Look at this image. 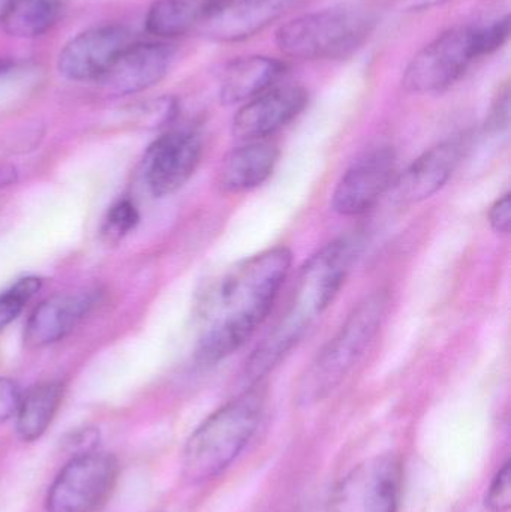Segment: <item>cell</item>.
<instances>
[{"instance_id": "1", "label": "cell", "mask_w": 511, "mask_h": 512, "mask_svg": "<svg viewBox=\"0 0 511 512\" xmlns=\"http://www.w3.org/2000/svg\"><path fill=\"white\" fill-rule=\"evenodd\" d=\"M293 255L284 246L249 256L228 268L207 294L195 357L215 364L242 348L269 315Z\"/></svg>"}, {"instance_id": "2", "label": "cell", "mask_w": 511, "mask_h": 512, "mask_svg": "<svg viewBox=\"0 0 511 512\" xmlns=\"http://www.w3.org/2000/svg\"><path fill=\"white\" fill-rule=\"evenodd\" d=\"M357 254L359 242L342 237L305 262L284 315L246 361L245 379L249 384H258L269 375L329 309L344 286Z\"/></svg>"}, {"instance_id": "3", "label": "cell", "mask_w": 511, "mask_h": 512, "mask_svg": "<svg viewBox=\"0 0 511 512\" xmlns=\"http://www.w3.org/2000/svg\"><path fill=\"white\" fill-rule=\"evenodd\" d=\"M263 409V391L252 387L213 412L186 442V480L203 483L222 474L257 432Z\"/></svg>"}, {"instance_id": "4", "label": "cell", "mask_w": 511, "mask_h": 512, "mask_svg": "<svg viewBox=\"0 0 511 512\" xmlns=\"http://www.w3.org/2000/svg\"><path fill=\"white\" fill-rule=\"evenodd\" d=\"M389 309V294L377 291L363 298L338 333L318 352L300 378L297 400L321 402L342 384L377 336Z\"/></svg>"}, {"instance_id": "5", "label": "cell", "mask_w": 511, "mask_h": 512, "mask_svg": "<svg viewBox=\"0 0 511 512\" xmlns=\"http://www.w3.org/2000/svg\"><path fill=\"white\" fill-rule=\"evenodd\" d=\"M374 26V12L366 6H335L282 24L276 44L282 53L297 59H341L356 51Z\"/></svg>"}, {"instance_id": "6", "label": "cell", "mask_w": 511, "mask_h": 512, "mask_svg": "<svg viewBox=\"0 0 511 512\" xmlns=\"http://www.w3.org/2000/svg\"><path fill=\"white\" fill-rule=\"evenodd\" d=\"M479 57L476 26L453 27L413 57L402 84L408 92L419 95L441 92L455 84Z\"/></svg>"}, {"instance_id": "7", "label": "cell", "mask_w": 511, "mask_h": 512, "mask_svg": "<svg viewBox=\"0 0 511 512\" xmlns=\"http://www.w3.org/2000/svg\"><path fill=\"white\" fill-rule=\"evenodd\" d=\"M401 493V460L383 454L365 460L342 478L326 512H398Z\"/></svg>"}, {"instance_id": "8", "label": "cell", "mask_w": 511, "mask_h": 512, "mask_svg": "<svg viewBox=\"0 0 511 512\" xmlns=\"http://www.w3.org/2000/svg\"><path fill=\"white\" fill-rule=\"evenodd\" d=\"M117 474L119 465L110 454L92 451L72 457L48 492L47 511H98L110 496Z\"/></svg>"}, {"instance_id": "9", "label": "cell", "mask_w": 511, "mask_h": 512, "mask_svg": "<svg viewBox=\"0 0 511 512\" xmlns=\"http://www.w3.org/2000/svg\"><path fill=\"white\" fill-rule=\"evenodd\" d=\"M303 0H207L198 27L207 38L237 42L257 35Z\"/></svg>"}, {"instance_id": "10", "label": "cell", "mask_w": 511, "mask_h": 512, "mask_svg": "<svg viewBox=\"0 0 511 512\" xmlns=\"http://www.w3.org/2000/svg\"><path fill=\"white\" fill-rule=\"evenodd\" d=\"M395 171V153L389 147L366 153L342 174L333 191V210L348 218L365 215L392 188Z\"/></svg>"}, {"instance_id": "11", "label": "cell", "mask_w": 511, "mask_h": 512, "mask_svg": "<svg viewBox=\"0 0 511 512\" xmlns=\"http://www.w3.org/2000/svg\"><path fill=\"white\" fill-rule=\"evenodd\" d=\"M131 44V32L126 27L119 24L93 27L65 45L59 56L60 74L72 81H99Z\"/></svg>"}, {"instance_id": "12", "label": "cell", "mask_w": 511, "mask_h": 512, "mask_svg": "<svg viewBox=\"0 0 511 512\" xmlns=\"http://www.w3.org/2000/svg\"><path fill=\"white\" fill-rule=\"evenodd\" d=\"M201 152V138L194 132H170L156 140L146 155V180L153 195L179 191L200 165Z\"/></svg>"}, {"instance_id": "13", "label": "cell", "mask_w": 511, "mask_h": 512, "mask_svg": "<svg viewBox=\"0 0 511 512\" xmlns=\"http://www.w3.org/2000/svg\"><path fill=\"white\" fill-rule=\"evenodd\" d=\"M467 147V138L453 137L426 150L393 182L396 203H420L440 192L455 173Z\"/></svg>"}, {"instance_id": "14", "label": "cell", "mask_w": 511, "mask_h": 512, "mask_svg": "<svg viewBox=\"0 0 511 512\" xmlns=\"http://www.w3.org/2000/svg\"><path fill=\"white\" fill-rule=\"evenodd\" d=\"M308 104V93L300 86L272 87L245 102L233 120L237 140H266L296 119Z\"/></svg>"}, {"instance_id": "15", "label": "cell", "mask_w": 511, "mask_h": 512, "mask_svg": "<svg viewBox=\"0 0 511 512\" xmlns=\"http://www.w3.org/2000/svg\"><path fill=\"white\" fill-rule=\"evenodd\" d=\"M173 48L159 42L128 45L99 83L116 95H132L158 84L170 69Z\"/></svg>"}, {"instance_id": "16", "label": "cell", "mask_w": 511, "mask_h": 512, "mask_svg": "<svg viewBox=\"0 0 511 512\" xmlns=\"http://www.w3.org/2000/svg\"><path fill=\"white\" fill-rule=\"evenodd\" d=\"M93 304L89 292L59 294L42 301L26 325V342L30 348H44L59 342L74 330Z\"/></svg>"}, {"instance_id": "17", "label": "cell", "mask_w": 511, "mask_h": 512, "mask_svg": "<svg viewBox=\"0 0 511 512\" xmlns=\"http://www.w3.org/2000/svg\"><path fill=\"white\" fill-rule=\"evenodd\" d=\"M279 149L266 140L246 141L228 153L218 173L219 188L242 194L263 185L278 164Z\"/></svg>"}, {"instance_id": "18", "label": "cell", "mask_w": 511, "mask_h": 512, "mask_svg": "<svg viewBox=\"0 0 511 512\" xmlns=\"http://www.w3.org/2000/svg\"><path fill=\"white\" fill-rule=\"evenodd\" d=\"M284 74V65L272 57L249 56L234 60L225 69L221 84V101L242 104L272 89Z\"/></svg>"}, {"instance_id": "19", "label": "cell", "mask_w": 511, "mask_h": 512, "mask_svg": "<svg viewBox=\"0 0 511 512\" xmlns=\"http://www.w3.org/2000/svg\"><path fill=\"white\" fill-rule=\"evenodd\" d=\"M63 397L60 382H42L21 396L17 411V433L23 441L41 438L50 426Z\"/></svg>"}, {"instance_id": "20", "label": "cell", "mask_w": 511, "mask_h": 512, "mask_svg": "<svg viewBox=\"0 0 511 512\" xmlns=\"http://www.w3.org/2000/svg\"><path fill=\"white\" fill-rule=\"evenodd\" d=\"M57 15V0H0V29L17 38L42 35L56 23Z\"/></svg>"}, {"instance_id": "21", "label": "cell", "mask_w": 511, "mask_h": 512, "mask_svg": "<svg viewBox=\"0 0 511 512\" xmlns=\"http://www.w3.org/2000/svg\"><path fill=\"white\" fill-rule=\"evenodd\" d=\"M207 0H158L147 12V32L161 38L185 35L203 17Z\"/></svg>"}, {"instance_id": "22", "label": "cell", "mask_w": 511, "mask_h": 512, "mask_svg": "<svg viewBox=\"0 0 511 512\" xmlns=\"http://www.w3.org/2000/svg\"><path fill=\"white\" fill-rule=\"evenodd\" d=\"M42 282L38 277H24L11 289L0 295V330L8 327L17 319L26 303L41 289Z\"/></svg>"}, {"instance_id": "23", "label": "cell", "mask_w": 511, "mask_h": 512, "mask_svg": "<svg viewBox=\"0 0 511 512\" xmlns=\"http://www.w3.org/2000/svg\"><path fill=\"white\" fill-rule=\"evenodd\" d=\"M140 221L137 207L128 200L119 201L111 207L104 224V234L108 240L123 239L126 234L131 233Z\"/></svg>"}, {"instance_id": "24", "label": "cell", "mask_w": 511, "mask_h": 512, "mask_svg": "<svg viewBox=\"0 0 511 512\" xmlns=\"http://www.w3.org/2000/svg\"><path fill=\"white\" fill-rule=\"evenodd\" d=\"M486 508L492 512H507L511 507V463L507 460L495 475L485 498Z\"/></svg>"}, {"instance_id": "25", "label": "cell", "mask_w": 511, "mask_h": 512, "mask_svg": "<svg viewBox=\"0 0 511 512\" xmlns=\"http://www.w3.org/2000/svg\"><path fill=\"white\" fill-rule=\"evenodd\" d=\"M489 224L497 234L507 236L511 228V195L510 192L498 198L489 209Z\"/></svg>"}, {"instance_id": "26", "label": "cell", "mask_w": 511, "mask_h": 512, "mask_svg": "<svg viewBox=\"0 0 511 512\" xmlns=\"http://www.w3.org/2000/svg\"><path fill=\"white\" fill-rule=\"evenodd\" d=\"M21 394L17 384L11 379L0 378V423L17 414Z\"/></svg>"}, {"instance_id": "27", "label": "cell", "mask_w": 511, "mask_h": 512, "mask_svg": "<svg viewBox=\"0 0 511 512\" xmlns=\"http://www.w3.org/2000/svg\"><path fill=\"white\" fill-rule=\"evenodd\" d=\"M99 433L95 429L77 430L69 436L66 445L74 450V457L80 454L92 453L98 445Z\"/></svg>"}, {"instance_id": "28", "label": "cell", "mask_w": 511, "mask_h": 512, "mask_svg": "<svg viewBox=\"0 0 511 512\" xmlns=\"http://www.w3.org/2000/svg\"><path fill=\"white\" fill-rule=\"evenodd\" d=\"M510 117V99L509 90L504 89L501 95L498 96L494 108H492L491 116L488 119V128L494 131H501V129L509 126Z\"/></svg>"}, {"instance_id": "29", "label": "cell", "mask_w": 511, "mask_h": 512, "mask_svg": "<svg viewBox=\"0 0 511 512\" xmlns=\"http://www.w3.org/2000/svg\"><path fill=\"white\" fill-rule=\"evenodd\" d=\"M446 2L449 0H398V5L404 11H426Z\"/></svg>"}, {"instance_id": "30", "label": "cell", "mask_w": 511, "mask_h": 512, "mask_svg": "<svg viewBox=\"0 0 511 512\" xmlns=\"http://www.w3.org/2000/svg\"><path fill=\"white\" fill-rule=\"evenodd\" d=\"M12 68V62L8 59H0V75L8 72Z\"/></svg>"}]
</instances>
